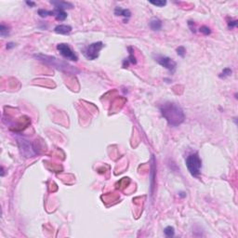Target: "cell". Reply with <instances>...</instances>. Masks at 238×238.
<instances>
[{"instance_id":"1","label":"cell","mask_w":238,"mask_h":238,"mask_svg":"<svg viewBox=\"0 0 238 238\" xmlns=\"http://www.w3.org/2000/svg\"><path fill=\"white\" fill-rule=\"evenodd\" d=\"M162 116L166 119L170 127H179L184 122L185 115L183 110L175 102L167 101L160 107Z\"/></svg>"},{"instance_id":"2","label":"cell","mask_w":238,"mask_h":238,"mask_svg":"<svg viewBox=\"0 0 238 238\" xmlns=\"http://www.w3.org/2000/svg\"><path fill=\"white\" fill-rule=\"evenodd\" d=\"M34 57L38 59L39 61H43L44 63L49 64L52 67H55L61 71L69 72L70 70L73 69L72 66H70L68 63H66L62 61H60L59 59H57L56 57H53V56H48V55H44V54H34Z\"/></svg>"},{"instance_id":"3","label":"cell","mask_w":238,"mask_h":238,"mask_svg":"<svg viewBox=\"0 0 238 238\" xmlns=\"http://www.w3.org/2000/svg\"><path fill=\"white\" fill-rule=\"evenodd\" d=\"M186 166L192 176L193 177L199 176L202 169V160L199 154L197 153H194L188 155L186 158Z\"/></svg>"},{"instance_id":"4","label":"cell","mask_w":238,"mask_h":238,"mask_svg":"<svg viewBox=\"0 0 238 238\" xmlns=\"http://www.w3.org/2000/svg\"><path fill=\"white\" fill-rule=\"evenodd\" d=\"M103 47H104V44L102 42H101V41L94 42L87 47V49L84 52V55L88 60L94 61L99 57L100 51L103 49Z\"/></svg>"},{"instance_id":"5","label":"cell","mask_w":238,"mask_h":238,"mask_svg":"<svg viewBox=\"0 0 238 238\" xmlns=\"http://www.w3.org/2000/svg\"><path fill=\"white\" fill-rule=\"evenodd\" d=\"M155 61L159 63L161 66L165 67L167 70H169L171 73H174L176 69H177V62L172 60L169 57L167 56H162V55H156L154 56Z\"/></svg>"},{"instance_id":"6","label":"cell","mask_w":238,"mask_h":238,"mask_svg":"<svg viewBox=\"0 0 238 238\" xmlns=\"http://www.w3.org/2000/svg\"><path fill=\"white\" fill-rule=\"evenodd\" d=\"M57 50H59L60 54H61L63 58H65L66 60L73 61H77L78 57H77V55L73 51V50L69 47V45L61 43V44L57 45Z\"/></svg>"},{"instance_id":"7","label":"cell","mask_w":238,"mask_h":238,"mask_svg":"<svg viewBox=\"0 0 238 238\" xmlns=\"http://www.w3.org/2000/svg\"><path fill=\"white\" fill-rule=\"evenodd\" d=\"M114 15L116 16H122L125 18L124 22H127L129 21V19L130 18L131 16V12L129 10H127V9H122L121 7H116L115 10H114Z\"/></svg>"},{"instance_id":"8","label":"cell","mask_w":238,"mask_h":238,"mask_svg":"<svg viewBox=\"0 0 238 238\" xmlns=\"http://www.w3.org/2000/svg\"><path fill=\"white\" fill-rule=\"evenodd\" d=\"M128 50H129V56L123 61V67H125V68H127L130 63L131 64H136L137 63V60H136V57L134 55L133 49L131 47H129Z\"/></svg>"},{"instance_id":"9","label":"cell","mask_w":238,"mask_h":238,"mask_svg":"<svg viewBox=\"0 0 238 238\" xmlns=\"http://www.w3.org/2000/svg\"><path fill=\"white\" fill-rule=\"evenodd\" d=\"M50 4H52L55 7V9H60V10H63L73 8L72 3L66 2V1H50Z\"/></svg>"},{"instance_id":"10","label":"cell","mask_w":238,"mask_h":238,"mask_svg":"<svg viewBox=\"0 0 238 238\" xmlns=\"http://www.w3.org/2000/svg\"><path fill=\"white\" fill-rule=\"evenodd\" d=\"M54 32L60 34H69L72 32V27L66 24H59L54 28Z\"/></svg>"},{"instance_id":"11","label":"cell","mask_w":238,"mask_h":238,"mask_svg":"<svg viewBox=\"0 0 238 238\" xmlns=\"http://www.w3.org/2000/svg\"><path fill=\"white\" fill-rule=\"evenodd\" d=\"M150 27L153 31H160L162 28V22L158 18H153L150 21Z\"/></svg>"},{"instance_id":"12","label":"cell","mask_w":238,"mask_h":238,"mask_svg":"<svg viewBox=\"0 0 238 238\" xmlns=\"http://www.w3.org/2000/svg\"><path fill=\"white\" fill-rule=\"evenodd\" d=\"M53 16L60 22L64 21L67 18V13L65 12V10H60V9H55L53 10Z\"/></svg>"},{"instance_id":"13","label":"cell","mask_w":238,"mask_h":238,"mask_svg":"<svg viewBox=\"0 0 238 238\" xmlns=\"http://www.w3.org/2000/svg\"><path fill=\"white\" fill-rule=\"evenodd\" d=\"M38 15L42 17V18H46L48 16H53V10H44V9H40L38 10Z\"/></svg>"},{"instance_id":"14","label":"cell","mask_w":238,"mask_h":238,"mask_svg":"<svg viewBox=\"0 0 238 238\" xmlns=\"http://www.w3.org/2000/svg\"><path fill=\"white\" fill-rule=\"evenodd\" d=\"M9 34H10L9 27L7 25H5L4 23H2L1 26H0V34H1L2 37H5V36L9 35Z\"/></svg>"},{"instance_id":"15","label":"cell","mask_w":238,"mask_h":238,"mask_svg":"<svg viewBox=\"0 0 238 238\" xmlns=\"http://www.w3.org/2000/svg\"><path fill=\"white\" fill-rule=\"evenodd\" d=\"M164 232H165L166 236H168V237H173V236L175 235V230H174V228L171 227V226L166 227L165 230H164Z\"/></svg>"},{"instance_id":"16","label":"cell","mask_w":238,"mask_h":238,"mask_svg":"<svg viewBox=\"0 0 238 238\" xmlns=\"http://www.w3.org/2000/svg\"><path fill=\"white\" fill-rule=\"evenodd\" d=\"M150 4L155 6V7H158V8H162L164 6L167 5V1H163V0H158V1H149Z\"/></svg>"},{"instance_id":"17","label":"cell","mask_w":238,"mask_h":238,"mask_svg":"<svg viewBox=\"0 0 238 238\" xmlns=\"http://www.w3.org/2000/svg\"><path fill=\"white\" fill-rule=\"evenodd\" d=\"M232 70H231V68H224L223 69V71H222V73L220 74V78H225V77H228V76H230L231 74H232Z\"/></svg>"},{"instance_id":"18","label":"cell","mask_w":238,"mask_h":238,"mask_svg":"<svg viewBox=\"0 0 238 238\" xmlns=\"http://www.w3.org/2000/svg\"><path fill=\"white\" fill-rule=\"evenodd\" d=\"M203 34H205V35H208V34H211V30H210V28L209 27H208V26H206V25H204V26H201V28H200V30H199Z\"/></svg>"},{"instance_id":"19","label":"cell","mask_w":238,"mask_h":238,"mask_svg":"<svg viewBox=\"0 0 238 238\" xmlns=\"http://www.w3.org/2000/svg\"><path fill=\"white\" fill-rule=\"evenodd\" d=\"M177 54L179 56H180L181 58H183L186 54V49L183 47V46H180L177 49Z\"/></svg>"},{"instance_id":"20","label":"cell","mask_w":238,"mask_h":238,"mask_svg":"<svg viewBox=\"0 0 238 238\" xmlns=\"http://www.w3.org/2000/svg\"><path fill=\"white\" fill-rule=\"evenodd\" d=\"M237 23H238L237 20H233V21L231 20V21L228 22V28L229 29H233L237 26Z\"/></svg>"},{"instance_id":"21","label":"cell","mask_w":238,"mask_h":238,"mask_svg":"<svg viewBox=\"0 0 238 238\" xmlns=\"http://www.w3.org/2000/svg\"><path fill=\"white\" fill-rule=\"evenodd\" d=\"M188 25H189V27H190V29H191V31H192V33H195V32H196V31H195V23H194V22L189 21V22H188Z\"/></svg>"},{"instance_id":"22","label":"cell","mask_w":238,"mask_h":238,"mask_svg":"<svg viewBox=\"0 0 238 238\" xmlns=\"http://www.w3.org/2000/svg\"><path fill=\"white\" fill-rule=\"evenodd\" d=\"M14 47H15V43L10 42V43L7 44V49H8V50H10V49H12V48H14Z\"/></svg>"},{"instance_id":"23","label":"cell","mask_w":238,"mask_h":238,"mask_svg":"<svg viewBox=\"0 0 238 238\" xmlns=\"http://www.w3.org/2000/svg\"><path fill=\"white\" fill-rule=\"evenodd\" d=\"M26 4H27L29 7H31V8L35 6V3H34V2H32V1H26Z\"/></svg>"},{"instance_id":"24","label":"cell","mask_w":238,"mask_h":238,"mask_svg":"<svg viewBox=\"0 0 238 238\" xmlns=\"http://www.w3.org/2000/svg\"><path fill=\"white\" fill-rule=\"evenodd\" d=\"M1 176H4V168L3 167H1Z\"/></svg>"}]
</instances>
